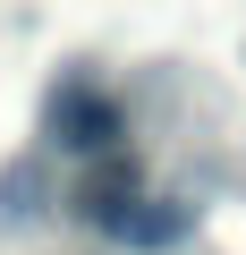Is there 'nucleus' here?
Instances as JSON below:
<instances>
[{
  "instance_id": "2",
  "label": "nucleus",
  "mask_w": 246,
  "mask_h": 255,
  "mask_svg": "<svg viewBox=\"0 0 246 255\" xmlns=\"http://www.w3.org/2000/svg\"><path fill=\"white\" fill-rule=\"evenodd\" d=\"M187 221H195L187 204H170V196H136V204L110 213V238H119V247H178Z\"/></svg>"
},
{
  "instance_id": "1",
  "label": "nucleus",
  "mask_w": 246,
  "mask_h": 255,
  "mask_svg": "<svg viewBox=\"0 0 246 255\" xmlns=\"http://www.w3.org/2000/svg\"><path fill=\"white\" fill-rule=\"evenodd\" d=\"M43 136L51 145H68V153H119V102L93 85V77H60L51 85V102H43Z\"/></svg>"
}]
</instances>
